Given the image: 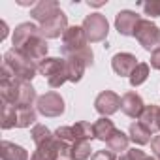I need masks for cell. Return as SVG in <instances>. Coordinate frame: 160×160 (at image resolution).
I'll list each match as a JSON object with an SVG mask.
<instances>
[{
	"label": "cell",
	"mask_w": 160,
	"mask_h": 160,
	"mask_svg": "<svg viewBox=\"0 0 160 160\" xmlns=\"http://www.w3.org/2000/svg\"><path fill=\"white\" fill-rule=\"evenodd\" d=\"M12 42H13V47L17 51H21L25 57H28L38 66H40V62L43 58H47V51H49L47 40L42 36L40 27H36L30 21L21 23V25H17L13 28Z\"/></svg>",
	"instance_id": "6da1fadb"
},
{
	"label": "cell",
	"mask_w": 160,
	"mask_h": 160,
	"mask_svg": "<svg viewBox=\"0 0 160 160\" xmlns=\"http://www.w3.org/2000/svg\"><path fill=\"white\" fill-rule=\"evenodd\" d=\"M60 55H62V58L79 57L87 64V68H91L94 64V53L89 45V40L85 36L83 27H77V25L68 27V30L60 38Z\"/></svg>",
	"instance_id": "7a4b0ae2"
},
{
	"label": "cell",
	"mask_w": 160,
	"mask_h": 160,
	"mask_svg": "<svg viewBox=\"0 0 160 160\" xmlns=\"http://www.w3.org/2000/svg\"><path fill=\"white\" fill-rule=\"evenodd\" d=\"M2 68H6L15 79H19V81H27V83H30L32 79L36 77V73H38V64L32 62L28 57H25L15 47L8 49L4 53Z\"/></svg>",
	"instance_id": "3957f363"
},
{
	"label": "cell",
	"mask_w": 160,
	"mask_h": 160,
	"mask_svg": "<svg viewBox=\"0 0 160 160\" xmlns=\"http://www.w3.org/2000/svg\"><path fill=\"white\" fill-rule=\"evenodd\" d=\"M38 73L45 77V81L51 89H58L68 81V66H66V58H58V57H47L40 62L38 66Z\"/></svg>",
	"instance_id": "277c9868"
},
{
	"label": "cell",
	"mask_w": 160,
	"mask_h": 160,
	"mask_svg": "<svg viewBox=\"0 0 160 160\" xmlns=\"http://www.w3.org/2000/svg\"><path fill=\"white\" fill-rule=\"evenodd\" d=\"M83 30H85V36L89 40V43H100V42H106L108 40V34H109V23L106 19V15L102 13H89L85 19H83Z\"/></svg>",
	"instance_id": "5b68a950"
},
{
	"label": "cell",
	"mask_w": 160,
	"mask_h": 160,
	"mask_svg": "<svg viewBox=\"0 0 160 160\" xmlns=\"http://www.w3.org/2000/svg\"><path fill=\"white\" fill-rule=\"evenodd\" d=\"M134 38L138 40V43L145 49V51H154L160 47V28L151 21V19H141Z\"/></svg>",
	"instance_id": "8992f818"
},
{
	"label": "cell",
	"mask_w": 160,
	"mask_h": 160,
	"mask_svg": "<svg viewBox=\"0 0 160 160\" xmlns=\"http://www.w3.org/2000/svg\"><path fill=\"white\" fill-rule=\"evenodd\" d=\"M36 109H38L40 115L49 117V119H55V117H60L66 111V104H64V98L57 91H49V92L38 96Z\"/></svg>",
	"instance_id": "52a82bcc"
},
{
	"label": "cell",
	"mask_w": 160,
	"mask_h": 160,
	"mask_svg": "<svg viewBox=\"0 0 160 160\" xmlns=\"http://www.w3.org/2000/svg\"><path fill=\"white\" fill-rule=\"evenodd\" d=\"M68 30V15L60 10L57 15H53L51 19H47L45 23L40 25V32L45 40H55V38H62L64 32Z\"/></svg>",
	"instance_id": "ba28073f"
},
{
	"label": "cell",
	"mask_w": 160,
	"mask_h": 160,
	"mask_svg": "<svg viewBox=\"0 0 160 160\" xmlns=\"http://www.w3.org/2000/svg\"><path fill=\"white\" fill-rule=\"evenodd\" d=\"M143 17L138 15L136 12L132 10H121L117 15H115V28L121 36H134L136 34V28L139 25Z\"/></svg>",
	"instance_id": "9c48e42d"
},
{
	"label": "cell",
	"mask_w": 160,
	"mask_h": 160,
	"mask_svg": "<svg viewBox=\"0 0 160 160\" xmlns=\"http://www.w3.org/2000/svg\"><path fill=\"white\" fill-rule=\"evenodd\" d=\"M94 109L102 117H109L121 109V96L113 91H102L94 100Z\"/></svg>",
	"instance_id": "30bf717a"
},
{
	"label": "cell",
	"mask_w": 160,
	"mask_h": 160,
	"mask_svg": "<svg viewBox=\"0 0 160 160\" xmlns=\"http://www.w3.org/2000/svg\"><path fill=\"white\" fill-rule=\"evenodd\" d=\"M145 109V104H143V98L136 92V91H128L121 96V111L130 117V119H139L141 113Z\"/></svg>",
	"instance_id": "8fae6325"
},
{
	"label": "cell",
	"mask_w": 160,
	"mask_h": 160,
	"mask_svg": "<svg viewBox=\"0 0 160 160\" xmlns=\"http://www.w3.org/2000/svg\"><path fill=\"white\" fill-rule=\"evenodd\" d=\"M138 64H139V62H138L136 55L124 53V51H122V53H115L113 58H111V68H113V72H115L119 77H130Z\"/></svg>",
	"instance_id": "7c38bea8"
},
{
	"label": "cell",
	"mask_w": 160,
	"mask_h": 160,
	"mask_svg": "<svg viewBox=\"0 0 160 160\" xmlns=\"http://www.w3.org/2000/svg\"><path fill=\"white\" fill-rule=\"evenodd\" d=\"M58 12H60V6H58L57 0H40V2H36V6L30 10V17L42 25L47 19H51L53 15H57Z\"/></svg>",
	"instance_id": "4fadbf2b"
},
{
	"label": "cell",
	"mask_w": 160,
	"mask_h": 160,
	"mask_svg": "<svg viewBox=\"0 0 160 160\" xmlns=\"http://www.w3.org/2000/svg\"><path fill=\"white\" fill-rule=\"evenodd\" d=\"M0 156H2V160H30L25 147L8 139H4L0 145Z\"/></svg>",
	"instance_id": "5bb4252c"
},
{
	"label": "cell",
	"mask_w": 160,
	"mask_h": 160,
	"mask_svg": "<svg viewBox=\"0 0 160 160\" xmlns=\"http://www.w3.org/2000/svg\"><path fill=\"white\" fill-rule=\"evenodd\" d=\"M139 121L152 132V134H158L160 132V106L156 104H151V106H145Z\"/></svg>",
	"instance_id": "9a60e30c"
},
{
	"label": "cell",
	"mask_w": 160,
	"mask_h": 160,
	"mask_svg": "<svg viewBox=\"0 0 160 160\" xmlns=\"http://www.w3.org/2000/svg\"><path fill=\"white\" fill-rule=\"evenodd\" d=\"M128 136H130V139L136 143V145H147V143H151V136H154L141 121H136V122H132L130 124V128H128Z\"/></svg>",
	"instance_id": "2e32d148"
},
{
	"label": "cell",
	"mask_w": 160,
	"mask_h": 160,
	"mask_svg": "<svg viewBox=\"0 0 160 160\" xmlns=\"http://www.w3.org/2000/svg\"><path fill=\"white\" fill-rule=\"evenodd\" d=\"M66 66H68V81L70 83H79L85 75L87 64L79 57H66Z\"/></svg>",
	"instance_id": "e0dca14e"
},
{
	"label": "cell",
	"mask_w": 160,
	"mask_h": 160,
	"mask_svg": "<svg viewBox=\"0 0 160 160\" xmlns=\"http://www.w3.org/2000/svg\"><path fill=\"white\" fill-rule=\"evenodd\" d=\"M36 100H38V94H36V89L32 87V83L21 81L15 108H28V106H34V102H36Z\"/></svg>",
	"instance_id": "ac0fdd59"
},
{
	"label": "cell",
	"mask_w": 160,
	"mask_h": 160,
	"mask_svg": "<svg viewBox=\"0 0 160 160\" xmlns=\"http://www.w3.org/2000/svg\"><path fill=\"white\" fill-rule=\"evenodd\" d=\"M92 126H94V138L100 139V141H104V143H106V141L111 138V134L117 130L115 124H113V121H111L109 117H100L96 122H92Z\"/></svg>",
	"instance_id": "d6986e66"
},
{
	"label": "cell",
	"mask_w": 160,
	"mask_h": 160,
	"mask_svg": "<svg viewBox=\"0 0 160 160\" xmlns=\"http://www.w3.org/2000/svg\"><path fill=\"white\" fill-rule=\"evenodd\" d=\"M36 121H38V109H34V106L17 108V124H15V128H28V126H34Z\"/></svg>",
	"instance_id": "ffe728a7"
},
{
	"label": "cell",
	"mask_w": 160,
	"mask_h": 160,
	"mask_svg": "<svg viewBox=\"0 0 160 160\" xmlns=\"http://www.w3.org/2000/svg\"><path fill=\"white\" fill-rule=\"evenodd\" d=\"M128 141H130V136H126L122 130H115L111 134V138L106 141L108 149L113 151V152H122V151H128Z\"/></svg>",
	"instance_id": "44dd1931"
},
{
	"label": "cell",
	"mask_w": 160,
	"mask_h": 160,
	"mask_svg": "<svg viewBox=\"0 0 160 160\" xmlns=\"http://www.w3.org/2000/svg\"><path fill=\"white\" fill-rule=\"evenodd\" d=\"M73 128V136L77 141H92L94 138V126L89 121H77L75 124H72Z\"/></svg>",
	"instance_id": "7402d4cb"
},
{
	"label": "cell",
	"mask_w": 160,
	"mask_h": 160,
	"mask_svg": "<svg viewBox=\"0 0 160 160\" xmlns=\"http://www.w3.org/2000/svg\"><path fill=\"white\" fill-rule=\"evenodd\" d=\"M53 136H55V134H53L45 124H40V122H36V124L32 126V130H30V138H32V141H34L36 147L45 145L47 141L53 139Z\"/></svg>",
	"instance_id": "603a6c76"
},
{
	"label": "cell",
	"mask_w": 160,
	"mask_h": 160,
	"mask_svg": "<svg viewBox=\"0 0 160 160\" xmlns=\"http://www.w3.org/2000/svg\"><path fill=\"white\" fill-rule=\"evenodd\" d=\"M17 124V108L12 104H2V115H0V126L2 130L15 128Z\"/></svg>",
	"instance_id": "cb8c5ba5"
},
{
	"label": "cell",
	"mask_w": 160,
	"mask_h": 160,
	"mask_svg": "<svg viewBox=\"0 0 160 160\" xmlns=\"http://www.w3.org/2000/svg\"><path fill=\"white\" fill-rule=\"evenodd\" d=\"M92 154L91 141H75L70 149V160H89Z\"/></svg>",
	"instance_id": "d4e9b609"
},
{
	"label": "cell",
	"mask_w": 160,
	"mask_h": 160,
	"mask_svg": "<svg viewBox=\"0 0 160 160\" xmlns=\"http://www.w3.org/2000/svg\"><path fill=\"white\" fill-rule=\"evenodd\" d=\"M149 73H151V66L147 64V62H139L138 66H136V70L132 72V75L128 77V81H130V87H139V85H143L147 79H149Z\"/></svg>",
	"instance_id": "484cf974"
},
{
	"label": "cell",
	"mask_w": 160,
	"mask_h": 160,
	"mask_svg": "<svg viewBox=\"0 0 160 160\" xmlns=\"http://www.w3.org/2000/svg\"><path fill=\"white\" fill-rule=\"evenodd\" d=\"M143 10V15L147 17H160V0H149V2H141L139 4Z\"/></svg>",
	"instance_id": "4316f807"
},
{
	"label": "cell",
	"mask_w": 160,
	"mask_h": 160,
	"mask_svg": "<svg viewBox=\"0 0 160 160\" xmlns=\"http://www.w3.org/2000/svg\"><path fill=\"white\" fill-rule=\"evenodd\" d=\"M124 156L128 158V160H147L149 156L145 154V151H141V149H128L126 152H124Z\"/></svg>",
	"instance_id": "83f0119b"
},
{
	"label": "cell",
	"mask_w": 160,
	"mask_h": 160,
	"mask_svg": "<svg viewBox=\"0 0 160 160\" xmlns=\"http://www.w3.org/2000/svg\"><path fill=\"white\" fill-rule=\"evenodd\" d=\"M91 160H117V156H115L113 151H109V149L106 151V149H104V151H96V152L91 156Z\"/></svg>",
	"instance_id": "f1b7e54d"
},
{
	"label": "cell",
	"mask_w": 160,
	"mask_h": 160,
	"mask_svg": "<svg viewBox=\"0 0 160 160\" xmlns=\"http://www.w3.org/2000/svg\"><path fill=\"white\" fill-rule=\"evenodd\" d=\"M151 151H152V156L156 160H160V134L151 139Z\"/></svg>",
	"instance_id": "f546056e"
},
{
	"label": "cell",
	"mask_w": 160,
	"mask_h": 160,
	"mask_svg": "<svg viewBox=\"0 0 160 160\" xmlns=\"http://www.w3.org/2000/svg\"><path fill=\"white\" fill-rule=\"evenodd\" d=\"M151 68L160 70V47L154 49V51L151 53Z\"/></svg>",
	"instance_id": "4dcf8cb0"
},
{
	"label": "cell",
	"mask_w": 160,
	"mask_h": 160,
	"mask_svg": "<svg viewBox=\"0 0 160 160\" xmlns=\"http://www.w3.org/2000/svg\"><path fill=\"white\" fill-rule=\"evenodd\" d=\"M6 36H8V25L2 21V34H0V40H6Z\"/></svg>",
	"instance_id": "1f68e13d"
},
{
	"label": "cell",
	"mask_w": 160,
	"mask_h": 160,
	"mask_svg": "<svg viewBox=\"0 0 160 160\" xmlns=\"http://www.w3.org/2000/svg\"><path fill=\"white\" fill-rule=\"evenodd\" d=\"M106 2H89V6H94V8H98V6H104Z\"/></svg>",
	"instance_id": "d6a6232c"
},
{
	"label": "cell",
	"mask_w": 160,
	"mask_h": 160,
	"mask_svg": "<svg viewBox=\"0 0 160 160\" xmlns=\"http://www.w3.org/2000/svg\"><path fill=\"white\" fill-rule=\"evenodd\" d=\"M117 160H128V158H126V156H124V154H122V156H119V158H117Z\"/></svg>",
	"instance_id": "836d02e7"
},
{
	"label": "cell",
	"mask_w": 160,
	"mask_h": 160,
	"mask_svg": "<svg viewBox=\"0 0 160 160\" xmlns=\"http://www.w3.org/2000/svg\"><path fill=\"white\" fill-rule=\"evenodd\" d=\"M147 160H156V158H154V156H149V158H147Z\"/></svg>",
	"instance_id": "e575fe53"
}]
</instances>
